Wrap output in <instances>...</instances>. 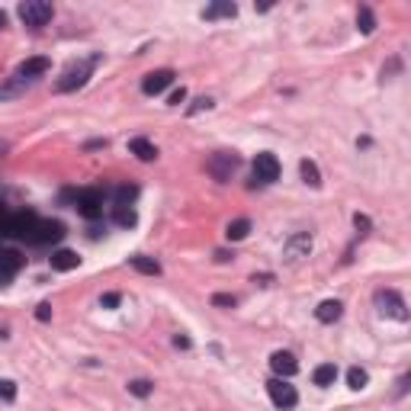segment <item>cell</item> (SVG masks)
<instances>
[{"label": "cell", "instance_id": "27", "mask_svg": "<svg viewBox=\"0 0 411 411\" xmlns=\"http://www.w3.org/2000/svg\"><path fill=\"white\" fill-rule=\"evenodd\" d=\"M139 197V190L135 187H116V203H126V206H132V199Z\"/></svg>", "mask_w": 411, "mask_h": 411}, {"label": "cell", "instance_id": "30", "mask_svg": "<svg viewBox=\"0 0 411 411\" xmlns=\"http://www.w3.org/2000/svg\"><path fill=\"white\" fill-rule=\"evenodd\" d=\"M199 110H212V100H209V97H199V100L190 106V116H193V112H199Z\"/></svg>", "mask_w": 411, "mask_h": 411}, {"label": "cell", "instance_id": "20", "mask_svg": "<svg viewBox=\"0 0 411 411\" xmlns=\"http://www.w3.org/2000/svg\"><path fill=\"white\" fill-rule=\"evenodd\" d=\"M334 379H337V366L334 363H321V366H315V373H312V383L315 385H334Z\"/></svg>", "mask_w": 411, "mask_h": 411}, {"label": "cell", "instance_id": "16", "mask_svg": "<svg viewBox=\"0 0 411 411\" xmlns=\"http://www.w3.org/2000/svg\"><path fill=\"white\" fill-rule=\"evenodd\" d=\"M129 267L132 270H139V273H145V277H161V263L154 261V257H145V254L129 257Z\"/></svg>", "mask_w": 411, "mask_h": 411}, {"label": "cell", "instance_id": "2", "mask_svg": "<svg viewBox=\"0 0 411 411\" xmlns=\"http://www.w3.org/2000/svg\"><path fill=\"white\" fill-rule=\"evenodd\" d=\"M238 164H241V158H238L234 151H215V154H209V161H206V170H209V177L212 180L225 183V180H232Z\"/></svg>", "mask_w": 411, "mask_h": 411}, {"label": "cell", "instance_id": "15", "mask_svg": "<svg viewBox=\"0 0 411 411\" xmlns=\"http://www.w3.org/2000/svg\"><path fill=\"white\" fill-rule=\"evenodd\" d=\"M77 263H81V257H77L74 251H68V248H61V251H55V254H52V270H58V273L74 270Z\"/></svg>", "mask_w": 411, "mask_h": 411}, {"label": "cell", "instance_id": "32", "mask_svg": "<svg viewBox=\"0 0 411 411\" xmlns=\"http://www.w3.org/2000/svg\"><path fill=\"white\" fill-rule=\"evenodd\" d=\"M354 225H357V232H360V234L370 232V219H366V215H360V212L354 215Z\"/></svg>", "mask_w": 411, "mask_h": 411}, {"label": "cell", "instance_id": "8", "mask_svg": "<svg viewBox=\"0 0 411 411\" xmlns=\"http://www.w3.org/2000/svg\"><path fill=\"white\" fill-rule=\"evenodd\" d=\"M254 180H257V183H277V180H280V161H277V154L261 151V154L254 158Z\"/></svg>", "mask_w": 411, "mask_h": 411}, {"label": "cell", "instance_id": "24", "mask_svg": "<svg viewBox=\"0 0 411 411\" xmlns=\"http://www.w3.org/2000/svg\"><path fill=\"white\" fill-rule=\"evenodd\" d=\"M366 383H370L366 370H360V366H350V370H347V385H350V389H363Z\"/></svg>", "mask_w": 411, "mask_h": 411}, {"label": "cell", "instance_id": "23", "mask_svg": "<svg viewBox=\"0 0 411 411\" xmlns=\"http://www.w3.org/2000/svg\"><path fill=\"white\" fill-rule=\"evenodd\" d=\"M299 170H302V180H305L308 187H321V174H318V164H315V161H302Z\"/></svg>", "mask_w": 411, "mask_h": 411}, {"label": "cell", "instance_id": "35", "mask_svg": "<svg viewBox=\"0 0 411 411\" xmlns=\"http://www.w3.org/2000/svg\"><path fill=\"white\" fill-rule=\"evenodd\" d=\"M174 344H177V347H183V350H187V347H190V337H174Z\"/></svg>", "mask_w": 411, "mask_h": 411}, {"label": "cell", "instance_id": "22", "mask_svg": "<svg viewBox=\"0 0 411 411\" xmlns=\"http://www.w3.org/2000/svg\"><path fill=\"white\" fill-rule=\"evenodd\" d=\"M357 29H360L363 36H373L376 17H373V10H370V7H360V10H357Z\"/></svg>", "mask_w": 411, "mask_h": 411}, {"label": "cell", "instance_id": "17", "mask_svg": "<svg viewBox=\"0 0 411 411\" xmlns=\"http://www.w3.org/2000/svg\"><path fill=\"white\" fill-rule=\"evenodd\" d=\"M112 222L119 225V228H132V225L139 222V215H135V209L126 203H116L112 206Z\"/></svg>", "mask_w": 411, "mask_h": 411}, {"label": "cell", "instance_id": "31", "mask_svg": "<svg viewBox=\"0 0 411 411\" xmlns=\"http://www.w3.org/2000/svg\"><path fill=\"white\" fill-rule=\"evenodd\" d=\"M183 100H187V87H180V90H174V94L168 97V103H170V106H180V103H183Z\"/></svg>", "mask_w": 411, "mask_h": 411}, {"label": "cell", "instance_id": "10", "mask_svg": "<svg viewBox=\"0 0 411 411\" xmlns=\"http://www.w3.org/2000/svg\"><path fill=\"white\" fill-rule=\"evenodd\" d=\"M48 68H52V61H48L46 55H36V58H26V61L17 68V74H13V77H19L23 84L32 87L42 74H48Z\"/></svg>", "mask_w": 411, "mask_h": 411}, {"label": "cell", "instance_id": "4", "mask_svg": "<svg viewBox=\"0 0 411 411\" xmlns=\"http://www.w3.org/2000/svg\"><path fill=\"white\" fill-rule=\"evenodd\" d=\"M376 308H379V315H385V318L408 321V305H405V299L395 290H379L376 292Z\"/></svg>", "mask_w": 411, "mask_h": 411}, {"label": "cell", "instance_id": "19", "mask_svg": "<svg viewBox=\"0 0 411 411\" xmlns=\"http://www.w3.org/2000/svg\"><path fill=\"white\" fill-rule=\"evenodd\" d=\"M129 151H132V154H135L139 161H154V158H158V148H154L148 139H132V141H129Z\"/></svg>", "mask_w": 411, "mask_h": 411}, {"label": "cell", "instance_id": "3", "mask_svg": "<svg viewBox=\"0 0 411 411\" xmlns=\"http://www.w3.org/2000/svg\"><path fill=\"white\" fill-rule=\"evenodd\" d=\"M52 17H55V7L46 3V0H26V3H19V19L32 29H42Z\"/></svg>", "mask_w": 411, "mask_h": 411}, {"label": "cell", "instance_id": "9", "mask_svg": "<svg viewBox=\"0 0 411 411\" xmlns=\"http://www.w3.org/2000/svg\"><path fill=\"white\" fill-rule=\"evenodd\" d=\"M312 254V234L308 232H296L286 238V244H283V257L290 263H299L302 257H308Z\"/></svg>", "mask_w": 411, "mask_h": 411}, {"label": "cell", "instance_id": "14", "mask_svg": "<svg viewBox=\"0 0 411 411\" xmlns=\"http://www.w3.org/2000/svg\"><path fill=\"white\" fill-rule=\"evenodd\" d=\"M341 315H344V305H341L337 299H325L321 305L315 308V318L321 321V325H334Z\"/></svg>", "mask_w": 411, "mask_h": 411}, {"label": "cell", "instance_id": "26", "mask_svg": "<svg viewBox=\"0 0 411 411\" xmlns=\"http://www.w3.org/2000/svg\"><path fill=\"white\" fill-rule=\"evenodd\" d=\"M0 399H3V402H13V399H17V383H13V379H0Z\"/></svg>", "mask_w": 411, "mask_h": 411}, {"label": "cell", "instance_id": "29", "mask_svg": "<svg viewBox=\"0 0 411 411\" xmlns=\"http://www.w3.org/2000/svg\"><path fill=\"white\" fill-rule=\"evenodd\" d=\"M119 302H122V296H119V292H106V296H103V299H100V305H103V308H116V305H119Z\"/></svg>", "mask_w": 411, "mask_h": 411}, {"label": "cell", "instance_id": "7", "mask_svg": "<svg viewBox=\"0 0 411 411\" xmlns=\"http://www.w3.org/2000/svg\"><path fill=\"white\" fill-rule=\"evenodd\" d=\"M26 267V257L17 248H0V286H10V280Z\"/></svg>", "mask_w": 411, "mask_h": 411}, {"label": "cell", "instance_id": "21", "mask_svg": "<svg viewBox=\"0 0 411 411\" xmlns=\"http://www.w3.org/2000/svg\"><path fill=\"white\" fill-rule=\"evenodd\" d=\"M251 234V222L248 219H234V222H228V228H225V238L228 241H244Z\"/></svg>", "mask_w": 411, "mask_h": 411}, {"label": "cell", "instance_id": "28", "mask_svg": "<svg viewBox=\"0 0 411 411\" xmlns=\"http://www.w3.org/2000/svg\"><path fill=\"white\" fill-rule=\"evenodd\" d=\"M212 305H219V308H234V305H238V299H234V296H228V292H215V296H212Z\"/></svg>", "mask_w": 411, "mask_h": 411}, {"label": "cell", "instance_id": "1", "mask_svg": "<svg viewBox=\"0 0 411 411\" xmlns=\"http://www.w3.org/2000/svg\"><path fill=\"white\" fill-rule=\"evenodd\" d=\"M97 61H100V55H90V58H84V61H71V65L61 71V77L55 81V94H71V90H81V87L90 81V74H94Z\"/></svg>", "mask_w": 411, "mask_h": 411}, {"label": "cell", "instance_id": "36", "mask_svg": "<svg viewBox=\"0 0 411 411\" xmlns=\"http://www.w3.org/2000/svg\"><path fill=\"white\" fill-rule=\"evenodd\" d=\"M7 26V13H3V10H0V29Z\"/></svg>", "mask_w": 411, "mask_h": 411}, {"label": "cell", "instance_id": "11", "mask_svg": "<svg viewBox=\"0 0 411 411\" xmlns=\"http://www.w3.org/2000/svg\"><path fill=\"white\" fill-rule=\"evenodd\" d=\"M58 238H65V225L52 222V219H39L26 241L29 244H48V241H58Z\"/></svg>", "mask_w": 411, "mask_h": 411}, {"label": "cell", "instance_id": "6", "mask_svg": "<svg viewBox=\"0 0 411 411\" xmlns=\"http://www.w3.org/2000/svg\"><path fill=\"white\" fill-rule=\"evenodd\" d=\"M267 392H270V402L277 405V408L290 411L299 405V392H296V385H290L286 379H270L267 383Z\"/></svg>", "mask_w": 411, "mask_h": 411}, {"label": "cell", "instance_id": "12", "mask_svg": "<svg viewBox=\"0 0 411 411\" xmlns=\"http://www.w3.org/2000/svg\"><path fill=\"white\" fill-rule=\"evenodd\" d=\"M170 84H174V71H170V68H161V71H151V74L141 77V94L158 97V94H164Z\"/></svg>", "mask_w": 411, "mask_h": 411}, {"label": "cell", "instance_id": "33", "mask_svg": "<svg viewBox=\"0 0 411 411\" xmlns=\"http://www.w3.org/2000/svg\"><path fill=\"white\" fill-rule=\"evenodd\" d=\"M36 318H39V321H48V318H52V305H48V302H42V305L36 308Z\"/></svg>", "mask_w": 411, "mask_h": 411}, {"label": "cell", "instance_id": "34", "mask_svg": "<svg viewBox=\"0 0 411 411\" xmlns=\"http://www.w3.org/2000/svg\"><path fill=\"white\" fill-rule=\"evenodd\" d=\"M234 254H228V251H215V263H228Z\"/></svg>", "mask_w": 411, "mask_h": 411}, {"label": "cell", "instance_id": "13", "mask_svg": "<svg viewBox=\"0 0 411 411\" xmlns=\"http://www.w3.org/2000/svg\"><path fill=\"white\" fill-rule=\"evenodd\" d=\"M270 370L277 373V379H290V376L299 373V363H296V357L290 350H277L270 357Z\"/></svg>", "mask_w": 411, "mask_h": 411}, {"label": "cell", "instance_id": "25", "mask_svg": "<svg viewBox=\"0 0 411 411\" xmlns=\"http://www.w3.org/2000/svg\"><path fill=\"white\" fill-rule=\"evenodd\" d=\"M129 392L135 395V399H148V395L154 392V383H148V379H132V383H129Z\"/></svg>", "mask_w": 411, "mask_h": 411}, {"label": "cell", "instance_id": "5", "mask_svg": "<svg viewBox=\"0 0 411 411\" xmlns=\"http://www.w3.org/2000/svg\"><path fill=\"white\" fill-rule=\"evenodd\" d=\"M103 190L97 187H87V190H77L74 193V206H77V212L84 215V219H100L103 215Z\"/></svg>", "mask_w": 411, "mask_h": 411}, {"label": "cell", "instance_id": "18", "mask_svg": "<svg viewBox=\"0 0 411 411\" xmlns=\"http://www.w3.org/2000/svg\"><path fill=\"white\" fill-rule=\"evenodd\" d=\"M234 13H238V7H234L232 0H219V3H212V7H206V10H203V17H206V19H225V17L232 19Z\"/></svg>", "mask_w": 411, "mask_h": 411}]
</instances>
